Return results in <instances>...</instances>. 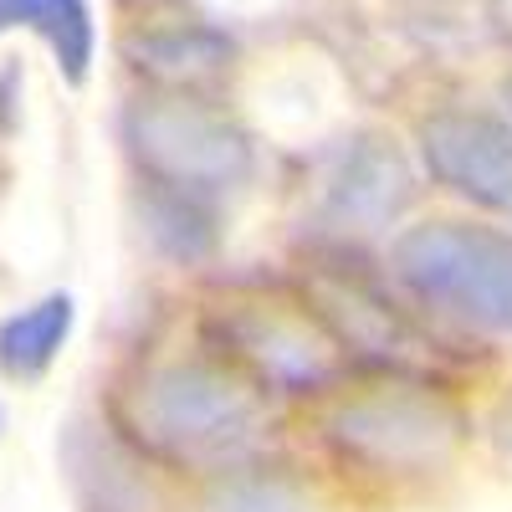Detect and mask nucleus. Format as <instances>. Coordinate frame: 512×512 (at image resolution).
<instances>
[{"label":"nucleus","instance_id":"nucleus-1","mask_svg":"<svg viewBox=\"0 0 512 512\" xmlns=\"http://www.w3.org/2000/svg\"><path fill=\"white\" fill-rule=\"evenodd\" d=\"M123 420L139 451L221 472L262 436V400L226 359H164L128 390Z\"/></svg>","mask_w":512,"mask_h":512},{"label":"nucleus","instance_id":"nucleus-2","mask_svg":"<svg viewBox=\"0 0 512 512\" xmlns=\"http://www.w3.org/2000/svg\"><path fill=\"white\" fill-rule=\"evenodd\" d=\"M390 262L425 308L512 338V231L482 221H420L395 236Z\"/></svg>","mask_w":512,"mask_h":512},{"label":"nucleus","instance_id":"nucleus-3","mask_svg":"<svg viewBox=\"0 0 512 512\" xmlns=\"http://www.w3.org/2000/svg\"><path fill=\"white\" fill-rule=\"evenodd\" d=\"M328 446L374 477H425L461 441V415L420 384H374L344 395L323 420Z\"/></svg>","mask_w":512,"mask_h":512},{"label":"nucleus","instance_id":"nucleus-4","mask_svg":"<svg viewBox=\"0 0 512 512\" xmlns=\"http://www.w3.org/2000/svg\"><path fill=\"white\" fill-rule=\"evenodd\" d=\"M128 149L139 159L144 185H169L216 200L251 169L246 134L200 98L185 93H149L128 108Z\"/></svg>","mask_w":512,"mask_h":512},{"label":"nucleus","instance_id":"nucleus-5","mask_svg":"<svg viewBox=\"0 0 512 512\" xmlns=\"http://www.w3.org/2000/svg\"><path fill=\"white\" fill-rule=\"evenodd\" d=\"M221 338L246 379L287 395L323 390L338 374V338L318 318L292 313L282 303H236L231 313H221Z\"/></svg>","mask_w":512,"mask_h":512},{"label":"nucleus","instance_id":"nucleus-6","mask_svg":"<svg viewBox=\"0 0 512 512\" xmlns=\"http://www.w3.org/2000/svg\"><path fill=\"white\" fill-rule=\"evenodd\" d=\"M420 159L456 200L512 226V123L477 108H441L420 123Z\"/></svg>","mask_w":512,"mask_h":512},{"label":"nucleus","instance_id":"nucleus-7","mask_svg":"<svg viewBox=\"0 0 512 512\" xmlns=\"http://www.w3.org/2000/svg\"><path fill=\"white\" fill-rule=\"evenodd\" d=\"M62 461L72 492L88 512H154V487L144 477V461L128 451L108 425H67Z\"/></svg>","mask_w":512,"mask_h":512},{"label":"nucleus","instance_id":"nucleus-8","mask_svg":"<svg viewBox=\"0 0 512 512\" xmlns=\"http://www.w3.org/2000/svg\"><path fill=\"white\" fill-rule=\"evenodd\" d=\"M77 328V297L72 292H41L36 303L0 318V379L36 384L67 354Z\"/></svg>","mask_w":512,"mask_h":512},{"label":"nucleus","instance_id":"nucleus-9","mask_svg":"<svg viewBox=\"0 0 512 512\" xmlns=\"http://www.w3.org/2000/svg\"><path fill=\"white\" fill-rule=\"evenodd\" d=\"M0 31H31L47 41V52L67 88H82L98 57V26L88 0H0Z\"/></svg>","mask_w":512,"mask_h":512},{"label":"nucleus","instance_id":"nucleus-10","mask_svg":"<svg viewBox=\"0 0 512 512\" xmlns=\"http://www.w3.org/2000/svg\"><path fill=\"white\" fill-rule=\"evenodd\" d=\"M200 512H313V502L287 472L236 461V466H221V472L210 477Z\"/></svg>","mask_w":512,"mask_h":512},{"label":"nucleus","instance_id":"nucleus-11","mask_svg":"<svg viewBox=\"0 0 512 512\" xmlns=\"http://www.w3.org/2000/svg\"><path fill=\"white\" fill-rule=\"evenodd\" d=\"M144 57L169 72H200V67H221L226 41L205 26H164V31H149Z\"/></svg>","mask_w":512,"mask_h":512},{"label":"nucleus","instance_id":"nucleus-12","mask_svg":"<svg viewBox=\"0 0 512 512\" xmlns=\"http://www.w3.org/2000/svg\"><path fill=\"white\" fill-rule=\"evenodd\" d=\"M502 98H507V108H512V77L502 82Z\"/></svg>","mask_w":512,"mask_h":512},{"label":"nucleus","instance_id":"nucleus-13","mask_svg":"<svg viewBox=\"0 0 512 512\" xmlns=\"http://www.w3.org/2000/svg\"><path fill=\"white\" fill-rule=\"evenodd\" d=\"M0 436H6V405H0Z\"/></svg>","mask_w":512,"mask_h":512}]
</instances>
